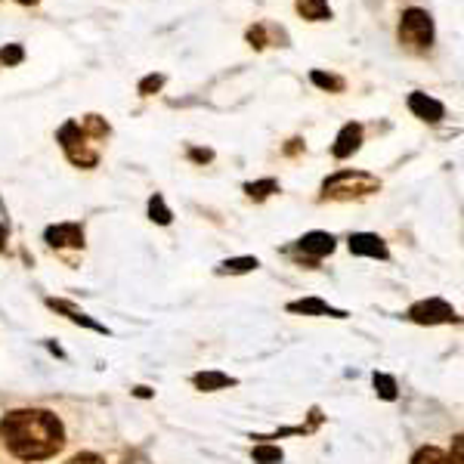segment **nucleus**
I'll return each mask as SVG.
<instances>
[{"label": "nucleus", "mask_w": 464, "mask_h": 464, "mask_svg": "<svg viewBox=\"0 0 464 464\" xmlns=\"http://www.w3.org/2000/svg\"><path fill=\"white\" fill-rule=\"evenodd\" d=\"M0 440L16 459L44 461L66 446V427L47 409H16L0 421Z\"/></svg>", "instance_id": "1"}, {"label": "nucleus", "mask_w": 464, "mask_h": 464, "mask_svg": "<svg viewBox=\"0 0 464 464\" xmlns=\"http://www.w3.org/2000/svg\"><path fill=\"white\" fill-rule=\"evenodd\" d=\"M378 189H381L378 177L362 174V170H341V174H334L325 180L323 196L334 198V202H350V198L371 196V192H378Z\"/></svg>", "instance_id": "2"}, {"label": "nucleus", "mask_w": 464, "mask_h": 464, "mask_svg": "<svg viewBox=\"0 0 464 464\" xmlns=\"http://www.w3.org/2000/svg\"><path fill=\"white\" fill-rule=\"evenodd\" d=\"M399 41L412 50H431L433 44V19L427 16V10L409 6L399 19Z\"/></svg>", "instance_id": "3"}, {"label": "nucleus", "mask_w": 464, "mask_h": 464, "mask_svg": "<svg viewBox=\"0 0 464 464\" xmlns=\"http://www.w3.org/2000/svg\"><path fill=\"white\" fill-rule=\"evenodd\" d=\"M87 140L90 137L81 131V124H77V121H68V124H62L59 142H62V149H66L68 161L77 164V168H93V164L99 161V155L87 146Z\"/></svg>", "instance_id": "4"}, {"label": "nucleus", "mask_w": 464, "mask_h": 464, "mask_svg": "<svg viewBox=\"0 0 464 464\" xmlns=\"http://www.w3.org/2000/svg\"><path fill=\"white\" fill-rule=\"evenodd\" d=\"M409 319L418 325H446V323H459V313L446 301H440V297H431V301H421L412 306Z\"/></svg>", "instance_id": "5"}, {"label": "nucleus", "mask_w": 464, "mask_h": 464, "mask_svg": "<svg viewBox=\"0 0 464 464\" xmlns=\"http://www.w3.org/2000/svg\"><path fill=\"white\" fill-rule=\"evenodd\" d=\"M350 251L356 257H378V260H387V245H384V239L375 232L350 235Z\"/></svg>", "instance_id": "6"}, {"label": "nucleus", "mask_w": 464, "mask_h": 464, "mask_svg": "<svg viewBox=\"0 0 464 464\" xmlns=\"http://www.w3.org/2000/svg\"><path fill=\"white\" fill-rule=\"evenodd\" d=\"M359 146H362V124L350 121V124L341 127L338 140H334V146H332V155L334 159H350Z\"/></svg>", "instance_id": "7"}, {"label": "nucleus", "mask_w": 464, "mask_h": 464, "mask_svg": "<svg viewBox=\"0 0 464 464\" xmlns=\"http://www.w3.org/2000/svg\"><path fill=\"white\" fill-rule=\"evenodd\" d=\"M47 241L53 248H81L84 245V230L77 223H59L47 230Z\"/></svg>", "instance_id": "8"}, {"label": "nucleus", "mask_w": 464, "mask_h": 464, "mask_svg": "<svg viewBox=\"0 0 464 464\" xmlns=\"http://www.w3.org/2000/svg\"><path fill=\"white\" fill-rule=\"evenodd\" d=\"M409 109H412V115H418L421 121H440L446 115V105H442L440 99L427 96V93H412Z\"/></svg>", "instance_id": "9"}, {"label": "nucleus", "mask_w": 464, "mask_h": 464, "mask_svg": "<svg viewBox=\"0 0 464 464\" xmlns=\"http://www.w3.org/2000/svg\"><path fill=\"white\" fill-rule=\"evenodd\" d=\"M288 313H304V316H334V319H347L344 310H338V306L319 301V297H304V301L288 304Z\"/></svg>", "instance_id": "10"}, {"label": "nucleus", "mask_w": 464, "mask_h": 464, "mask_svg": "<svg viewBox=\"0 0 464 464\" xmlns=\"http://www.w3.org/2000/svg\"><path fill=\"white\" fill-rule=\"evenodd\" d=\"M297 248H301L304 254H310V257H328L334 251V235H328V232H306L301 241H297Z\"/></svg>", "instance_id": "11"}, {"label": "nucleus", "mask_w": 464, "mask_h": 464, "mask_svg": "<svg viewBox=\"0 0 464 464\" xmlns=\"http://www.w3.org/2000/svg\"><path fill=\"white\" fill-rule=\"evenodd\" d=\"M196 387L198 390H205V394H214V390H226V387H232L235 384V378L230 375H223V371H198L196 378Z\"/></svg>", "instance_id": "12"}, {"label": "nucleus", "mask_w": 464, "mask_h": 464, "mask_svg": "<svg viewBox=\"0 0 464 464\" xmlns=\"http://www.w3.org/2000/svg\"><path fill=\"white\" fill-rule=\"evenodd\" d=\"M295 6L304 19H310V23H325V19H332L328 0H295Z\"/></svg>", "instance_id": "13"}, {"label": "nucleus", "mask_w": 464, "mask_h": 464, "mask_svg": "<svg viewBox=\"0 0 464 464\" xmlns=\"http://www.w3.org/2000/svg\"><path fill=\"white\" fill-rule=\"evenodd\" d=\"M47 304L53 306L56 313H66V316L71 319V323H77V325H84V328H93V332H99V334H109V328H105V325H99V323H93L90 316H84L81 310H75V306L66 304V301H47Z\"/></svg>", "instance_id": "14"}, {"label": "nucleus", "mask_w": 464, "mask_h": 464, "mask_svg": "<svg viewBox=\"0 0 464 464\" xmlns=\"http://www.w3.org/2000/svg\"><path fill=\"white\" fill-rule=\"evenodd\" d=\"M260 263L257 257H232V260H223L220 263V273H230V276H239V273H251Z\"/></svg>", "instance_id": "15"}, {"label": "nucleus", "mask_w": 464, "mask_h": 464, "mask_svg": "<svg viewBox=\"0 0 464 464\" xmlns=\"http://www.w3.org/2000/svg\"><path fill=\"white\" fill-rule=\"evenodd\" d=\"M149 217H152V223L168 226L170 220H174V214H170V208L164 205L161 196H152V198H149Z\"/></svg>", "instance_id": "16"}, {"label": "nucleus", "mask_w": 464, "mask_h": 464, "mask_svg": "<svg viewBox=\"0 0 464 464\" xmlns=\"http://www.w3.org/2000/svg\"><path fill=\"white\" fill-rule=\"evenodd\" d=\"M412 464H452V459H449V455L442 452V449L427 446V449H421V452H415Z\"/></svg>", "instance_id": "17"}, {"label": "nucleus", "mask_w": 464, "mask_h": 464, "mask_svg": "<svg viewBox=\"0 0 464 464\" xmlns=\"http://www.w3.org/2000/svg\"><path fill=\"white\" fill-rule=\"evenodd\" d=\"M251 459H254V464H282V449L263 442V446H254Z\"/></svg>", "instance_id": "18"}, {"label": "nucleus", "mask_w": 464, "mask_h": 464, "mask_svg": "<svg viewBox=\"0 0 464 464\" xmlns=\"http://www.w3.org/2000/svg\"><path fill=\"white\" fill-rule=\"evenodd\" d=\"M245 192L254 198V202H263V198H269L273 192H278V183L276 180H257V183H248Z\"/></svg>", "instance_id": "19"}, {"label": "nucleus", "mask_w": 464, "mask_h": 464, "mask_svg": "<svg viewBox=\"0 0 464 464\" xmlns=\"http://www.w3.org/2000/svg\"><path fill=\"white\" fill-rule=\"evenodd\" d=\"M313 84L316 87H323V90H334V93H341L344 90V77H338V75H325V71H313Z\"/></svg>", "instance_id": "20"}, {"label": "nucleus", "mask_w": 464, "mask_h": 464, "mask_svg": "<svg viewBox=\"0 0 464 464\" xmlns=\"http://www.w3.org/2000/svg\"><path fill=\"white\" fill-rule=\"evenodd\" d=\"M375 390L381 399H396V381L390 375H375Z\"/></svg>", "instance_id": "21"}, {"label": "nucleus", "mask_w": 464, "mask_h": 464, "mask_svg": "<svg viewBox=\"0 0 464 464\" xmlns=\"http://www.w3.org/2000/svg\"><path fill=\"white\" fill-rule=\"evenodd\" d=\"M81 131L90 133V137H105V133H109V124H105L103 118H96V115H87V118H84V124H81Z\"/></svg>", "instance_id": "22"}, {"label": "nucleus", "mask_w": 464, "mask_h": 464, "mask_svg": "<svg viewBox=\"0 0 464 464\" xmlns=\"http://www.w3.org/2000/svg\"><path fill=\"white\" fill-rule=\"evenodd\" d=\"M23 59H25V50L19 44H6L0 50V62H4V66H19Z\"/></svg>", "instance_id": "23"}, {"label": "nucleus", "mask_w": 464, "mask_h": 464, "mask_svg": "<svg viewBox=\"0 0 464 464\" xmlns=\"http://www.w3.org/2000/svg\"><path fill=\"white\" fill-rule=\"evenodd\" d=\"M164 87V75H149L140 81V93L142 96H152V93H159Z\"/></svg>", "instance_id": "24"}, {"label": "nucleus", "mask_w": 464, "mask_h": 464, "mask_svg": "<svg viewBox=\"0 0 464 464\" xmlns=\"http://www.w3.org/2000/svg\"><path fill=\"white\" fill-rule=\"evenodd\" d=\"M68 464H105V461L99 459L96 452H81V455H75V459H71Z\"/></svg>", "instance_id": "25"}, {"label": "nucleus", "mask_w": 464, "mask_h": 464, "mask_svg": "<svg viewBox=\"0 0 464 464\" xmlns=\"http://www.w3.org/2000/svg\"><path fill=\"white\" fill-rule=\"evenodd\" d=\"M189 159H192V161H211L214 152H211V149H192Z\"/></svg>", "instance_id": "26"}, {"label": "nucleus", "mask_w": 464, "mask_h": 464, "mask_svg": "<svg viewBox=\"0 0 464 464\" xmlns=\"http://www.w3.org/2000/svg\"><path fill=\"white\" fill-rule=\"evenodd\" d=\"M4 241H6V226L0 223V248H4Z\"/></svg>", "instance_id": "27"}, {"label": "nucleus", "mask_w": 464, "mask_h": 464, "mask_svg": "<svg viewBox=\"0 0 464 464\" xmlns=\"http://www.w3.org/2000/svg\"><path fill=\"white\" fill-rule=\"evenodd\" d=\"M16 4H23V6H34L38 0H16Z\"/></svg>", "instance_id": "28"}]
</instances>
